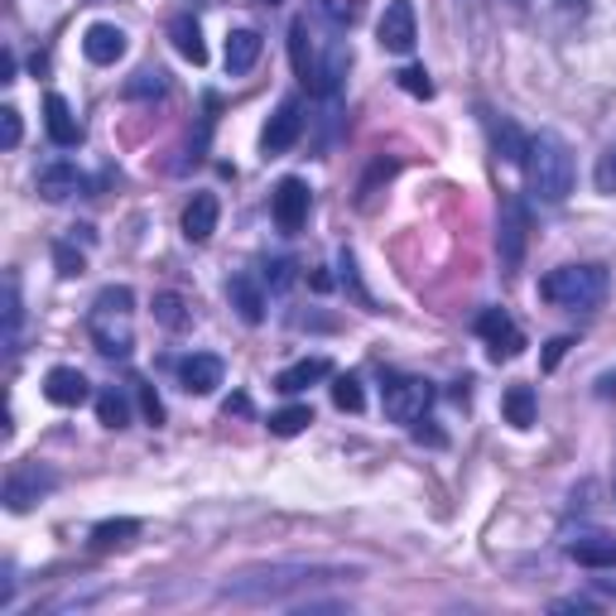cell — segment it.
<instances>
[{
	"mask_svg": "<svg viewBox=\"0 0 616 616\" xmlns=\"http://www.w3.org/2000/svg\"><path fill=\"white\" fill-rule=\"evenodd\" d=\"M574 150H568V140L559 130H539L530 136V150H525V183H530V193L539 202H549V208H559V202L574 193Z\"/></svg>",
	"mask_w": 616,
	"mask_h": 616,
	"instance_id": "6da1fadb",
	"label": "cell"
},
{
	"mask_svg": "<svg viewBox=\"0 0 616 616\" xmlns=\"http://www.w3.org/2000/svg\"><path fill=\"white\" fill-rule=\"evenodd\" d=\"M342 568H314V564H280V568H260V574H241L222 583V597L231 603H280L285 593L308 588V583H322V578H337Z\"/></svg>",
	"mask_w": 616,
	"mask_h": 616,
	"instance_id": "7a4b0ae2",
	"label": "cell"
},
{
	"mask_svg": "<svg viewBox=\"0 0 616 616\" xmlns=\"http://www.w3.org/2000/svg\"><path fill=\"white\" fill-rule=\"evenodd\" d=\"M539 295L554 308H574V314H593L612 295V275L607 266H559L539 280Z\"/></svg>",
	"mask_w": 616,
	"mask_h": 616,
	"instance_id": "3957f363",
	"label": "cell"
},
{
	"mask_svg": "<svg viewBox=\"0 0 616 616\" xmlns=\"http://www.w3.org/2000/svg\"><path fill=\"white\" fill-rule=\"evenodd\" d=\"M380 400H386V415L395 424H415V419H424V409L434 405V386L424 376H390Z\"/></svg>",
	"mask_w": 616,
	"mask_h": 616,
	"instance_id": "277c9868",
	"label": "cell"
},
{
	"mask_svg": "<svg viewBox=\"0 0 616 616\" xmlns=\"http://www.w3.org/2000/svg\"><path fill=\"white\" fill-rule=\"evenodd\" d=\"M308 208H314V193H308L304 179H280V183H275V193H270V217H275V227H280L285 237L304 231Z\"/></svg>",
	"mask_w": 616,
	"mask_h": 616,
	"instance_id": "5b68a950",
	"label": "cell"
},
{
	"mask_svg": "<svg viewBox=\"0 0 616 616\" xmlns=\"http://www.w3.org/2000/svg\"><path fill=\"white\" fill-rule=\"evenodd\" d=\"M477 337L491 347L496 361H510V357H520V351H525V337H520L516 322H510L506 308H481V314H477Z\"/></svg>",
	"mask_w": 616,
	"mask_h": 616,
	"instance_id": "8992f818",
	"label": "cell"
},
{
	"mask_svg": "<svg viewBox=\"0 0 616 616\" xmlns=\"http://www.w3.org/2000/svg\"><path fill=\"white\" fill-rule=\"evenodd\" d=\"M58 487V477L49 473V467H39V463H29V467H14V473L6 477V510H29L39 501V496H49Z\"/></svg>",
	"mask_w": 616,
	"mask_h": 616,
	"instance_id": "52a82bcc",
	"label": "cell"
},
{
	"mask_svg": "<svg viewBox=\"0 0 616 616\" xmlns=\"http://www.w3.org/2000/svg\"><path fill=\"white\" fill-rule=\"evenodd\" d=\"M376 39H380V49H386V53H409V49H415V39H419L415 6H409V0H390L386 14H380V24H376Z\"/></svg>",
	"mask_w": 616,
	"mask_h": 616,
	"instance_id": "ba28073f",
	"label": "cell"
},
{
	"mask_svg": "<svg viewBox=\"0 0 616 616\" xmlns=\"http://www.w3.org/2000/svg\"><path fill=\"white\" fill-rule=\"evenodd\" d=\"M92 342L101 357L126 361L136 337H130V314H107V308H92Z\"/></svg>",
	"mask_w": 616,
	"mask_h": 616,
	"instance_id": "9c48e42d",
	"label": "cell"
},
{
	"mask_svg": "<svg viewBox=\"0 0 616 616\" xmlns=\"http://www.w3.org/2000/svg\"><path fill=\"white\" fill-rule=\"evenodd\" d=\"M39 198L43 202H68V198H82L87 193V173L78 165H68V159H58V165H43L39 169Z\"/></svg>",
	"mask_w": 616,
	"mask_h": 616,
	"instance_id": "30bf717a",
	"label": "cell"
},
{
	"mask_svg": "<svg viewBox=\"0 0 616 616\" xmlns=\"http://www.w3.org/2000/svg\"><path fill=\"white\" fill-rule=\"evenodd\" d=\"M525 202L510 193L501 198V231H496V246H501V266L506 270H516L520 266V256H525Z\"/></svg>",
	"mask_w": 616,
	"mask_h": 616,
	"instance_id": "8fae6325",
	"label": "cell"
},
{
	"mask_svg": "<svg viewBox=\"0 0 616 616\" xmlns=\"http://www.w3.org/2000/svg\"><path fill=\"white\" fill-rule=\"evenodd\" d=\"M299 136H304V107L299 101H280V111L260 130V145H266V155H285L299 145Z\"/></svg>",
	"mask_w": 616,
	"mask_h": 616,
	"instance_id": "7c38bea8",
	"label": "cell"
},
{
	"mask_svg": "<svg viewBox=\"0 0 616 616\" xmlns=\"http://www.w3.org/2000/svg\"><path fill=\"white\" fill-rule=\"evenodd\" d=\"M222 376H227V366H222V357H212V351H193V357L179 361V386L188 395H212L222 386Z\"/></svg>",
	"mask_w": 616,
	"mask_h": 616,
	"instance_id": "4fadbf2b",
	"label": "cell"
},
{
	"mask_svg": "<svg viewBox=\"0 0 616 616\" xmlns=\"http://www.w3.org/2000/svg\"><path fill=\"white\" fill-rule=\"evenodd\" d=\"M82 53H87V63H97V68H111L116 58H126V29L121 24H87V34H82Z\"/></svg>",
	"mask_w": 616,
	"mask_h": 616,
	"instance_id": "5bb4252c",
	"label": "cell"
},
{
	"mask_svg": "<svg viewBox=\"0 0 616 616\" xmlns=\"http://www.w3.org/2000/svg\"><path fill=\"white\" fill-rule=\"evenodd\" d=\"M43 130H49V140L58 150H72V145H82V121L72 116V107L58 92L43 97Z\"/></svg>",
	"mask_w": 616,
	"mask_h": 616,
	"instance_id": "9a60e30c",
	"label": "cell"
},
{
	"mask_svg": "<svg viewBox=\"0 0 616 616\" xmlns=\"http://www.w3.org/2000/svg\"><path fill=\"white\" fill-rule=\"evenodd\" d=\"M217 217H222V202H217V193H193V202L183 208V237L193 241V246L212 241Z\"/></svg>",
	"mask_w": 616,
	"mask_h": 616,
	"instance_id": "2e32d148",
	"label": "cell"
},
{
	"mask_svg": "<svg viewBox=\"0 0 616 616\" xmlns=\"http://www.w3.org/2000/svg\"><path fill=\"white\" fill-rule=\"evenodd\" d=\"M43 395H49L53 405L72 409V405H82L92 390H87V376L78 371V366H53V371L43 376Z\"/></svg>",
	"mask_w": 616,
	"mask_h": 616,
	"instance_id": "e0dca14e",
	"label": "cell"
},
{
	"mask_svg": "<svg viewBox=\"0 0 616 616\" xmlns=\"http://www.w3.org/2000/svg\"><path fill=\"white\" fill-rule=\"evenodd\" d=\"M227 304L241 314V322L266 318V289L256 285V275H231V280H227Z\"/></svg>",
	"mask_w": 616,
	"mask_h": 616,
	"instance_id": "ac0fdd59",
	"label": "cell"
},
{
	"mask_svg": "<svg viewBox=\"0 0 616 616\" xmlns=\"http://www.w3.org/2000/svg\"><path fill=\"white\" fill-rule=\"evenodd\" d=\"M487 130H491V145L506 165H525V150H530V136L510 121V116H487Z\"/></svg>",
	"mask_w": 616,
	"mask_h": 616,
	"instance_id": "d6986e66",
	"label": "cell"
},
{
	"mask_svg": "<svg viewBox=\"0 0 616 616\" xmlns=\"http://www.w3.org/2000/svg\"><path fill=\"white\" fill-rule=\"evenodd\" d=\"M322 376H332V361L328 357H304V361L285 366V371L275 376V390H280V395H299L308 386H318Z\"/></svg>",
	"mask_w": 616,
	"mask_h": 616,
	"instance_id": "ffe728a7",
	"label": "cell"
},
{
	"mask_svg": "<svg viewBox=\"0 0 616 616\" xmlns=\"http://www.w3.org/2000/svg\"><path fill=\"white\" fill-rule=\"evenodd\" d=\"M568 559L583 568H616V539L612 535H578L568 539Z\"/></svg>",
	"mask_w": 616,
	"mask_h": 616,
	"instance_id": "44dd1931",
	"label": "cell"
},
{
	"mask_svg": "<svg viewBox=\"0 0 616 616\" xmlns=\"http://www.w3.org/2000/svg\"><path fill=\"white\" fill-rule=\"evenodd\" d=\"M260 49H266V39H260L256 29H231L227 34V72H251Z\"/></svg>",
	"mask_w": 616,
	"mask_h": 616,
	"instance_id": "7402d4cb",
	"label": "cell"
},
{
	"mask_svg": "<svg viewBox=\"0 0 616 616\" xmlns=\"http://www.w3.org/2000/svg\"><path fill=\"white\" fill-rule=\"evenodd\" d=\"M169 39H173V49H179V53H183L193 68H202V63H208V43H202V29H198V20H188V14H179V20L169 24Z\"/></svg>",
	"mask_w": 616,
	"mask_h": 616,
	"instance_id": "603a6c76",
	"label": "cell"
},
{
	"mask_svg": "<svg viewBox=\"0 0 616 616\" xmlns=\"http://www.w3.org/2000/svg\"><path fill=\"white\" fill-rule=\"evenodd\" d=\"M97 419L107 424V429H126L130 424V400H126V390H116V386H107L97 395Z\"/></svg>",
	"mask_w": 616,
	"mask_h": 616,
	"instance_id": "cb8c5ba5",
	"label": "cell"
},
{
	"mask_svg": "<svg viewBox=\"0 0 616 616\" xmlns=\"http://www.w3.org/2000/svg\"><path fill=\"white\" fill-rule=\"evenodd\" d=\"M501 409H506V424H516V429H530V424H535V390L530 386H510L506 400H501Z\"/></svg>",
	"mask_w": 616,
	"mask_h": 616,
	"instance_id": "d4e9b609",
	"label": "cell"
},
{
	"mask_svg": "<svg viewBox=\"0 0 616 616\" xmlns=\"http://www.w3.org/2000/svg\"><path fill=\"white\" fill-rule=\"evenodd\" d=\"M308 424H314V409L308 405H285V409H275L270 415V434L275 438H295V434H304Z\"/></svg>",
	"mask_w": 616,
	"mask_h": 616,
	"instance_id": "484cf974",
	"label": "cell"
},
{
	"mask_svg": "<svg viewBox=\"0 0 616 616\" xmlns=\"http://www.w3.org/2000/svg\"><path fill=\"white\" fill-rule=\"evenodd\" d=\"M140 535V520H101L92 530V549H116V545H130Z\"/></svg>",
	"mask_w": 616,
	"mask_h": 616,
	"instance_id": "4316f807",
	"label": "cell"
},
{
	"mask_svg": "<svg viewBox=\"0 0 616 616\" xmlns=\"http://www.w3.org/2000/svg\"><path fill=\"white\" fill-rule=\"evenodd\" d=\"M20 322H24L20 280H14V275H6V347H10V351H14V342H20Z\"/></svg>",
	"mask_w": 616,
	"mask_h": 616,
	"instance_id": "83f0119b",
	"label": "cell"
},
{
	"mask_svg": "<svg viewBox=\"0 0 616 616\" xmlns=\"http://www.w3.org/2000/svg\"><path fill=\"white\" fill-rule=\"evenodd\" d=\"M332 405L347 409V415H361V405H366L361 380H357V376H337V380H332Z\"/></svg>",
	"mask_w": 616,
	"mask_h": 616,
	"instance_id": "f1b7e54d",
	"label": "cell"
},
{
	"mask_svg": "<svg viewBox=\"0 0 616 616\" xmlns=\"http://www.w3.org/2000/svg\"><path fill=\"white\" fill-rule=\"evenodd\" d=\"M169 87V78H165V68H140L136 78L126 82V97H159Z\"/></svg>",
	"mask_w": 616,
	"mask_h": 616,
	"instance_id": "f546056e",
	"label": "cell"
},
{
	"mask_svg": "<svg viewBox=\"0 0 616 616\" xmlns=\"http://www.w3.org/2000/svg\"><path fill=\"white\" fill-rule=\"evenodd\" d=\"M155 318L165 322V328H188V308H183V299L179 295H155Z\"/></svg>",
	"mask_w": 616,
	"mask_h": 616,
	"instance_id": "4dcf8cb0",
	"label": "cell"
},
{
	"mask_svg": "<svg viewBox=\"0 0 616 616\" xmlns=\"http://www.w3.org/2000/svg\"><path fill=\"white\" fill-rule=\"evenodd\" d=\"M92 308H107V314H130V308H136V295H130V285H107Z\"/></svg>",
	"mask_w": 616,
	"mask_h": 616,
	"instance_id": "1f68e13d",
	"label": "cell"
},
{
	"mask_svg": "<svg viewBox=\"0 0 616 616\" xmlns=\"http://www.w3.org/2000/svg\"><path fill=\"white\" fill-rule=\"evenodd\" d=\"M395 82H400L409 97H424V101L434 97V82H429V72H424V68H400V72H395Z\"/></svg>",
	"mask_w": 616,
	"mask_h": 616,
	"instance_id": "d6a6232c",
	"label": "cell"
},
{
	"mask_svg": "<svg viewBox=\"0 0 616 616\" xmlns=\"http://www.w3.org/2000/svg\"><path fill=\"white\" fill-rule=\"evenodd\" d=\"M136 395H140V415L150 424H165V400L155 395V386H145V380H136Z\"/></svg>",
	"mask_w": 616,
	"mask_h": 616,
	"instance_id": "836d02e7",
	"label": "cell"
},
{
	"mask_svg": "<svg viewBox=\"0 0 616 616\" xmlns=\"http://www.w3.org/2000/svg\"><path fill=\"white\" fill-rule=\"evenodd\" d=\"M20 136H24V121H20V111H14V107H6V111H0V145H6V150H14V145H20Z\"/></svg>",
	"mask_w": 616,
	"mask_h": 616,
	"instance_id": "e575fe53",
	"label": "cell"
},
{
	"mask_svg": "<svg viewBox=\"0 0 616 616\" xmlns=\"http://www.w3.org/2000/svg\"><path fill=\"white\" fill-rule=\"evenodd\" d=\"M53 260H58V275H68V280L82 275V256L72 251V246H53Z\"/></svg>",
	"mask_w": 616,
	"mask_h": 616,
	"instance_id": "d590c367",
	"label": "cell"
},
{
	"mask_svg": "<svg viewBox=\"0 0 616 616\" xmlns=\"http://www.w3.org/2000/svg\"><path fill=\"white\" fill-rule=\"evenodd\" d=\"M597 188H603V193H616V150H607L603 159H597Z\"/></svg>",
	"mask_w": 616,
	"mask_h": 616,
	"instance_id": "8d00e7d4",
	"label": "cell"
},
{
	"mask_svg": "<svg viewBox=\"0 0 616 616\" xmlns=\"http://www.w3.org/2000/svg\"><path fill=\"white\" fill-rule=\"evenodd\" d=\"M266 280H270V289H285L289 280H295V266H289V260H270V266H266Z\"/></svg>",
	"mask_w": 616,
	"mask_h": 616,
	"instance_id": "74e56055",
	"label": "cell"
},
{
	"mask_svg": "<svg viewBox=\"0 0 616 616\" xmlns=\"http://www.w3.org/2000/svg\"><path fill=\"white\" fill-rule=\"evenodd\" d=\"M415 438H419V444H434V448H444V444H448V438L434 429V419H415Z\"/></svg>",
	"mask_w": 616,
	"mask_h": 616,
	"instance_id": "f35d334b",
	"label": "cell"
},
{
	"mask_svg": "<svg viewBox=\"0 0 616 616\" xmlns=\"http://www.w3.org/2000/svg\"><path fill=\"white\" fill-rule=\"evenodd\" d=\"M568 347H574V342H568V337H554V342H549V351H545V371H554V366L564 361V351H568Z\"/></svg>",
	"mask_w": 616,
	"mask_h": 616,
	"instance_id": "ab89813d",
	"label": "cell"
},
{
	"mask_svg": "<svg viewBox=\"0 0 616 616\" xmlns=\"http://www.w3.org/2000/svg\"><path fill=\"white\" fill-rule=\"evenodd\" d=\"M222 415L231 419V415H251V400H246V395H231V400L222 405Z\"/></svg>",
	"mask_w": 616,
	"mask_h": 616,
	"instance_id": "60d3db41",
	"label": "cell"
},
{
	"mask_svg": "<svg viewBox=\"0 0 616 616\" xmlns=\"http://www.w3.org/2000/svg\"><path fill=\"white\" fill-rule=\"evenodd\" d=\"M0 82H14V53L6 49V58H0Z\"/></svg>",
	"mask_w": 616,
	"mask_h": 616,
	"instance_id": "b9f144b4",
	"label": "cell"
},
{
	"mask_svg": "<svg viewBox=\"0 0 616 616\" xmlns=\"http://www.w3.org/2000/svg\"><path fill=\"white\" fill-rule=\"evenodd\" d=\"M554 612H593V603H554Z\"/></svg>",
	"mask_w": 616,
	"mask_h": 616,
	"instance_id": "7bdbcfd3",
	"label": "cell"
},
{
	"mask_svg": "<svg viewBox=\"0 0 616 616\" xmlns=\"http://www.w3.org/2000/svg\"><path fill=\"white\" fill-rule=\"evenodd\" d=\"M597 390H603V395H616V376H603V380H597Z\"/></svg>",
	"mask_w": 616,
	"mask_h": 616,
	"instance_id": "ee69618b",
	"label": "cell"
},
{
	"mask_svg": "<svg viewBox=\"0 0 616 616\" xmlns=\"http://www.w3.org/2000/svg\"><path fill=\"white\" fill-rule=\"evenodd\" d=\"M559 6H564V10H583V0H559Z\"/></svg>",
	"mask_w": 616,
	"mask_h": 616,
	"instance_id": "f6af8a7d",
	"label": "cell"
},
{
	"mask_svg": "<svg viewBox=\"0 0 616 616\" xmlns=\"http://www.w3.org/2000/svg\"><path fill=\"white\" fill-rule=\"evenodd\" d=\"M506 6H516V10H525V6H530V0H506Z\"/></svg>",
	"mask_w": 616,
	"mask_h": 616,
	"instance_id": "bcb514c9",
	"label": "cell"
},
{
	"mask_svg": "<svg viewBox=\"0 0 616 616\" xmlns=\"http://www.w3.org/2000/svg\"><path fill=\"white\" fill-rule=\"evenodd\" d=\"M260 6H280V0H260Z\"/></svg>",
	"mask_w": 616,
	"mask_h": 616,
	"instance_id": "7dc6e473",
	"label": "cell"
}]
</instances>
